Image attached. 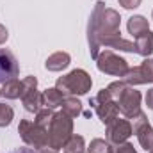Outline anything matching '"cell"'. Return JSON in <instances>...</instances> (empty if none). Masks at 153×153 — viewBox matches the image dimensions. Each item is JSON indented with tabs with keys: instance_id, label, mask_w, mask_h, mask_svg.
Returning <instances> with one entry per match:
<instances>
[{
	"instance_id": "cell-14",
	"label": "cell",
	"mask_w": 153,
	"mask_h": 153,
	"mask_svg": "<svg viewBox=\"0 0 153 153\" xmlns=\"http://www.w3.org/2000/svg\"><path fill=\"white\" fill-rule=\"evenodd\" d=\"M126 29H128V34H132L134 38H137V36H141V34H144V32L150 30V22L143 14H134V16L128 18Z\"/></svg>"
},
{
	"instance_id": "cell-10",
	"label": "cell",
	"mask_w": 153,
	"mask_h": 153,
	"mask_svg": "<svg viewBox=\"0 0 153 153\" xmlns=\"http://www.w3.org/2000/svg\"><path fill=\"white\" fill-rule=\"evenodd\" d=\"M123 80L132 87L141 84H153V57H146L139 66L130 68Z\"/></svg>"
},
{
	"instance_id": "cell-11",
	"label": "cell",
	"mask_w": 153,
	"mask_h": 153,
	"mask_svg": "<svg viewBox=\"0 0 153 153\" xmlns=\"http://www.w3.org/2000/svg\"><path fill=\"white\" fill-rule=\"evenodd\" d=\"M132 121H134L132 128H134V134L137 135V141H139L141 148L150 152V148L153 146V128L150 125V121H148V117H146V114L141 111Z\"/></svg>"
},
{
	"instance_id": "cell-5",
	"label": "cell",
	"mask_w": 153,
	"mask_h": 153,
	"mask_svg": "<svg viewBox=\"0 0 153 153\" xmlns=\"http://www.w3.org/2000/svg\"><path fill=\"white\" fill-rule=\"evenodd\" d=\"M18 134L22 137V141L30 146L32 150H45L48 146V130L39 126L38 123L29 121V119H22L18 125Z\"/></svg>"
},
{
	"instance_id": "cell-8",
	"label": "cell",
	"mask_w": 153,
	"mask_h": 153,
	"mask_svg": "<svg viewBox=\"0 0 153 153\" xmlns=\"http://www.w3.org/2000/svg\"><path fill=\"white\" fill-rule=\"evenodd\" d=\"M141 100H143L141 93H139L135 87L128 85V87L119 94V98L116 100V105H117L119 112L125 116L126 119H134L135 116L141 112Z\"/></svg>"
},
{
	"instance_id": "cell-25",
	"label": "cell",
	"mask_w": 153,
	"mask_h": 153,
	"mask_svg": "<svg viewBox=\"0 0 153 153\" xmlns=\"http://www.w3.org/2000/svg\"><path fill=\"white\" fill-rule=\"evenodd\" d=\"M7 39H9V30H7V29L0 23V45H4Z\"/></svg>"
},
{
	"instance_id": "cell-24",
	"label": "cell",
	"mask_w": 153,
	"mask_h": 153,
	"mask_svg": "<svg viewBox=\"0 0 153 153\" xmlns=\"http://www.w3.org/2000/svg\"><path fill=\"white\" fill-rule=\"evenodd\" d=\"M117 2H119V5H121L123 9L132 11V9H137V7L141 5V2H143V0H117Z\"/></svg>"
},
{
	"instance_id": "cell-29",
	"label": "cell",
	"mask_w": 153,
	"mask_h": 153,
	"mask_svg": "<svg viewBox=\"0 0 153 153\" xmlns=\"http://www.w3.org/2000/svg\"><path fill=\"white\" fill-rule=\"evenodd\" d=\"M148 153H153V146H152V148H150V152H148Z\"/></svg>"
},
{
	"instance_id": "cell-1",
	"label": "cell",
	"mask_w": 153,
	"mask_h": 153,
	"mask_svg": "<svg viewBox=\"0 0 153 153\" xmlns=\"http://www.w3.org/2000/svg\"><path fill=\"white\" fill-rule=\"evenodd\" d=\"M119 25H121L119 13L116 9L105 7V4L102 0H98L91 11L89 22H87V45H89L91 59L98 57L103 41L121 34Z\"/></svg>"
},
{
	"instance_id": "cell-21",
	"label": "cell",
	"mask_w": 153,
	"mask_h": 153,
	"mask_svg": "<svg viewBox=\"0 0 153 153\" xmlns=\"http://www.w3.org/2000/svg\"><path fill=\"white\" fill-rule=\"evenodd\" d=\"M53 109H48V107H43V109H39L38 112H36V117H34V123H38L39 126H43V128H46L48 130V126H50V121H52V117H53Z\"/></svg>"
},
{
	"instance_id": "cell-13",
	"label": "cell",
	"mask_w": 153,
	"mask_h": 153,
	"mask_svg": "<svg viewBox=\"0 0 153 153\" xmlns=\"http://www.w3.org/2000/svg\"><path fill=\"white\" fill-rule=\"evenodd\" d=\"M71 57L68 52H55L52 55H48V59L45 61V68L48 71H62L70 66Z\"/></svg>"
},
{
	"instance_id": "cell-3",
	"label": "cell",
	"mask_w": 153,
	"mask_h": 153,
	"mask_svg": "<svg viewBox=\"0 0 153 153\" xmlns=\"http://www.w3.org/2000/svg\"><path fill=\"white\" fill-rule=\"evenodd\" d=\"M93 85V78L85 70L76 68L73 71H70L68 75H62L57 78L55 87L64 94V96H82L87 94L91 91Z\"/></svg>"
},
{
	"instance_id": "cell-9",
	"label": "cell",
	"mask_w": 153,
	"mask_h": 153,
	"mask_svg": "<svg viewBox=\"0 0 153 153\" xmlns=\"http://www.w3.org/2000/svg\"><path fill=\"white\" fill-rule=\"evenodd\" d=\"M132 134H134L132 123H130L128 119H121L119 116L116 117L112 123L107 125V130H105L107 141H109V144H112V146H119V144L126 143Z\"/></svg>"
},
{
	"instance_id": "cell-31",
	"label": "cell",
	"mask_w": 153,
	"mask_h": 153,
	"mask_svg": "<svg viewBox=\"0 0 153 153\" xmlns=\"http://www.w3.org/2000/svg\"><path fill=\"white\" fill-rule=\"evenodd\" d=\"M152 18H153V13H152Z\"/></svg>"
},
{
	"instance_id": "cell-23",
	"label": "cell",
	"mask_w": 153,
	"mask_h": 153,
	"mask_svg": "<svg viewBox=\"0 0 153 153\" xmlns=\"http://www.w3.org/2000/svg\"><path fill=\"white\" fill-rule=\"evenodd\" d=\"M114 153H137V150L134 148V144H130L128 141L119 144V146H114Z\"/></svg>"
},
{
	"instance_id": "cell-15",
	"label": "cell",
	"mask_w": 153,
	"mask_h": 153,
	"mask_svg": "<svg viewBox=\"0 0 153 153\" xmlns=\"http://www.w3.org/2000/svg\"><path fill=\"white\" fill-rule=\"evenodd\" d=\"M135 53L143 55V57H150L153 53V32L148 30L141 36L135 38Z\"/></svg>"
},
{
	"instance_id": "cell-17",
	"label": "cell",
	"mask_w": 153,
	"mask_h": 153,
	"mask_svg": "<svg viewBox=\"0 0 153 153\" xmlns=\"http://www.w3.org/2000/svg\"><path fill=\"white\" fill-rule=\"evenodd\" d=\"M0 91H2V96H5L7 100H16V98L22 96V80L11 78V80L2 84Z\"/></svg>"
},
{
	"instance_id": "cell-26",
	"label": "cell",
	"mask_w": 153,
	"mask_h": 153,
	"mask_svg": "<svg viewBox=\"0 0 153 153\" xmlns=\"http://www.w3.org/2000/svg\"><path fill=\"white\" fill-rule=\"evenodd\" d=\"M146 105H148V109L153 111V87L148 89V93H146Z\"/></svg>"
},
{
	"instance_id": "cell-6",
	"label": "cell",
	"mask_w": 153,
	"mask_h": 153,
	"mask_svg": "<svg viewBox=\"0 0 153 153\" xmlns=\"http://www.w3.org/2000/svg\"><path fill=\"white\" fill-rule=\"evenodd\" d=\"M89 105L94 109L96 116L100 117V121H102L105 126H107L109 123H112L116 117L119 116V109H117V105H116L114 98L109 94L107 87L100 89L98 94L89 100Z\"/></svg>"
},
{
	"instance_id": "cell-4",
	"label": "cell",
	"mask_w": 153,
	"mask_h": 153,
	"mask_svg": "<svg viewBox=\"0 0 153 153\" xmlns=\"http://www.w3.org/2000/svg\"><path fill=\"white\" fill-rule=\"evenodd\" d=\"M94 61H96L98 71H102V73H105V75H111V76H119V78H123V76L128 73V70H130L128 62H126L121 55H117L116 52H112L111 48L100 50V53H98V57H96Z\"/></svg>"
},
{
	"instance_id": "cell-19",
	"label": "cell",
	"mask_w": 153,
	"mask_h": 153,
	"mask_svg": "<svg viewBox=\"0 0 153 153\" xmlns=\"http://www.w3.org/2000/svg\"><path fill=\"white\" fill-rule=\"evenodd\" d=\"M62 150H64V153H87L85 152V141H84V137L76 135V134H73L70 137V141L64 144Z\"/></svg>"
},
{
	"instance_id": "cell-2",
	"label": "cell",
	"mask_w": 153,
	"mask_h": 153,
	"mask_svg": "<svg viewBox=\"0 0 153 153\" xmlns=\"http://www.w3.org/2000/svg\"><path fill=\"white\" fill-rule=\"evenodd\" d=\"M71 135H73V117L68 116L64 111L55 112L48 126V148L53 152L62 150Z\"/></svg>"
},
{
	"instance_id": "cell-18",
	"label": "cell",
	"mask_w": 153,
	"mask_h": 153,
	"mask_svg": "<svg viewBox=\"0 0 153 153\" xmlns=\"http://www.w3.org/2000/svg\"><path fill=\"white\" fill-rule=\"evenodd\" d=\"M62 111L71 117H76V116L82 114V102L76 98V96H66L64 102H62Z\"/></svg>"
},
{
	"instance_id": "cell-22",
	"label": "cell",
	"mask_w": 153,
	"mask_h": 153,
	"mask_svg": "<svg viewBox=\"0 0 153 153\" xmlns=\"http://www.w3.org/2000/svg\"><path fill=\"white\" fill-rule=\"evenodd\" d=\"M14 119V111L11 105L0 103V128H5L11 125V121Z\"/></svg>"
},
{
	"instance_id": "cell-20",
	"label": "cell",
	"mask_w": 153,
	"mask_h": 153,
	"mask_svg": "<svg viewBox=\"0 0 153 153\" xmlns=\"http://www.w3.org/2000/svg\"><path fill=\"white\" fill-rule=\"evenodd\" d=\"M85 152L87 153H114V146L109 144V141L96 137V139H93L89 143V146L85 148Z\"/></svg>"
},
{
	"instance_id": "cell-30",
	"label": "cell",
	"mask_w": 153,
	"mask_h": 153,
	"mask_svg": "<svg viewBox=\"0 0 153 153\" xmlns=\"http://www.w3.org/2000/svg\"><path fill=\"white\" fill-rule=\"evenodd\" d=\"M0 96H2V91H0Z\"/></svg>"
},
{
	"instance_id": "cell-7",
	"label": "cell",
	"mask_w": 153,
	"mask_h": 153,
	"mask_svg": "<svg viewBox=\"0 0 153 153\" xmlns=\"http://www.w3.org/2000/svg\"><path fill=\"white\" fill-rule=\"evenodd\" d=\"M22 103L27 112L36 114L39 109H43V93L38 91V78L36 76H25L22 80Z\"/></svg>"
},
{
	"instance_id": "cell-12",
	"label": "cell",
	"mask_w": 153,
	"mask_h": 153,
	"mask_svg": "<svg viewBox=\"0 0 153 153\" xmlns=\"http://www.w3.org/2000/svg\"><path fill=\"white\" fill-rule=\"evenodd\" d=\"M20 73V64L14 53L7 48H0V84L16 78Z\"/></svg>"
},
{
	"instance_id": "cell-27",
	"label": "cell",
	"mask_w": 153,
	"mask_h": 153,
	"mask_svg": "<svg viewBox=\"0 0 153 153\" xmlns=\"http://www.w3.org/2000/svg\"><path fill=\"white\" fill-rule=\"evenodd\" d=\"M11 153H38L36 150H30V148H20L16 152H11Z\"/></svg>"
},
{
	"instance_id": "cell-28",
	"label": "cell",
	"mask_w": 153,
	"mask_h": 153,
	"mask_svg": "<svg viewBox=\"0 0 153 153\" xmlns=\"http://www.w3.org/2000/svg\"><path fill=\"white\" fill-rule=\"evenodd\" d=\"M38 153H57V152H53V150H39Z\"/></svg>"
},
{
	"instance_id": "cell-16",
	"label": "cell",
	"mask_w": 153,
	"mask_h": 153,
	"mask_svg": "<svg viewBox=\"0 0 153 153\" xmlns=\"http://www.w3.org/2000/svg\"><path fill=\"white\" fill-rule=\"evenodd\" d=\"M64 94L57 89V87H48L43 91V107H48V109H57L62 105L64 102Z\"/></svg>"
}]
</instances>
